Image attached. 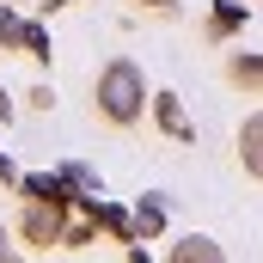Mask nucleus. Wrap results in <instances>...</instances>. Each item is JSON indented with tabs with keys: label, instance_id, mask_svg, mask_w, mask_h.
<instances>
[{
	"label": "nucleus",
	"instance_id": "nucleus-9",
	"mask_svg": "<svg viewBox=\"0 0 263 263\" xmlns=\"http://www.w3.org/2000/svg\"><path fill=\"white\" fill-rule=\"evenodd\" d=\"M239 25H245V6H233V0H227V6H214V18H208V31H214V37H233Z\"/></svg>",
	"mask_w": 263,
	"mask_h": 263
},
{
	"label": "nucleus",
	"instance_id": "nucleus-12",
	"mask_svg": "<svg viewBox=\"0 0 263 263\" xmlns=\"http://www.w3.org/2000/svg\"><path fill=\"white\" fill-rule=\"evenodd\" d=\"M6 257H12V251H6V227H0V263H6Z\"/></svg>",
	"mask_w": 263,
	"mask_h": 263
},
{
	"label": "nucleus",
	"instance_id": "nucleus-4",
	"mask_svg": "<svg viewBox=\"0 0 263 263\" xmlns=\"http://www.w3.org/2000/svg\"><path fill=\"white\" fill-rule=\"evenodd\" d=\"M239 159H245V172L263 184V110L245 117V129H239Z\"/></svg>",
	"mask_w": 263,
	"mask_h": 263
},
{
	"label": "nucleus",
	"instance_id": "nucleus-14",
	"mask_svg": "<svg viewBox=\"0 0 263 263\" xmlns=\"http://www.w3.org/2000/svg\"><path fill=\"white\" fill-rule=\"evenodd\" d=\"M18 6H31V0H18Z\"/></svg>",
	"mask_w": 263,
	"mask_h": 263
},
{
	"label": "nucleus",
	"instance_id": "nucleus-6",
	"mask_svg": "<svg viewBox=\"0 0 263 263\" xmlns=\"http://www.w3.org/2000/svg\"><path fill=\"white\" fill-rule=\"evenodd\" d=\"M227 80H233L239 92L263 98V55H233V62H227Z\"/></svg>",
	"mask_w": 263,
	"mask_h": 263
},
{
	"label": "nucleus",
	"instance_id": "nucleus-2",
	"mask_svg": "<svg viewBox=\"0 0 263 263\" xmlns=\"http://www.w3.org/2000/svg\"><path fill=\"white\" fill-rule=\"evenodd\" d=\"M62 233H67V214H62V208L25 202V239H31V245H62Z\"/></svg>",
	"mask_w": 263,
	"mask_h": 263
},
{
	"label": "nucleus",
	"instance_id": "nucleus-10",
	"mask_svg": "<svg viewBox=\"0 0 263 263\" xmlns=\"http://www.w3.org/2000/svg\"><path fill=\"white\" fill-rule=\"evenodd\" d=\"M0 184H25V178H12V159L0 153Z\"/></svg>",
	"mask_w": 263,
	"mask_h": 263
},
{
	"label": "nucleus",
	"instance_id": "nucleus-11",
	"mask_svg": "<svg viewBox=\"0 0 263 263\" xmlns=\"http://www.w3.org/2000/svg\"><path fill=\"white\" fill-rule=\"evenodd\" d=\"M141 6H153V12H172V6H178V0H141Z\"/></svg>",
	"mask_w": 263,
	"mask_h": 263
},
{
	"label": "nucleus",
	"instance_id": "nucleus-13",
	"mask_svg": "<svg viewBox=\"0 0 263 263\" xmlns=\"http://www.w3.org/2000/svg\"><path fill=\"white\" fill-rule=\"evenodd\" d=\"M129 263H147V251H141V245H135V251H129Z\"/></svg>",
	"mask_w": 263,
	"mask_h": 263
},
{
	"label": "nucleus",
	"instance_id": "nucleus-8",
	"mask_svg": "<svg viewBox=\"0 0 263 263\" xmlns=\"http://www.w3.org/2000/svg\"><path fill=\"white\" fill-rule=\"evenodd\" d=\"M159 227H165V202H159V196H141V208H135V233L153 239Z\"/></svg>",
	"mask_w": 263,
	"mask_h": 263
},
{
	"label": "nucleus",
	"instance_id": "nucleus-3",
	"mask_svg": "<svg viewBox=\"0 0 263 263\" xmlns=\"http://www.w3.org/2000/svg\"><path fill=\"white\" fill-rule=\"evenodd\" d=\"M153 117H159V129L172 135V141H196V123L184 117V104H178V92H159V98H153Z\"/></svg>",
	"mask_w": 263,
	"mask_h": 263
},
{
	"label": "nucleus",
	"instance_id": "nucleus-7",
	"mask_svg": "<svg viewBox=\"0 0 263 263\" xmlns=\"http://www.w3.org/2000/svg\"><path fill=\"white\" fill-rule=\"evenodd\" d=\"M12 43L31 55V62H49V31L43 25H31V18H18V31H12Z\"/></svg>",
	"mask_w": 263,
	"mask_h": 263
},
{
	"label": "nucleus",
	"instance_id": "nucleus-1",
	"mask_svg": "<svg viewBox=\"0 0 263 263\" xmlns=\"http://www.w3.org/2000/svg\"><path fill=\"white\" fill-rule=\"evenodd\" d=\"M92 98H98V117H104V123L135 129L141 110H147V80H141V67H135V62H110L104 73H98Z\"/></svg>",
	"mask_w": 263,
	"mask_h": 263
},
{
	"label": "nucleus",
	"instance_id": "nucleus-5",
	"mask_svg": "<svg viewBox=\"0 0 263 263\" xmlns=\"http://www.w3.org/2000/svg\"><path fill=\"white\" fill-rule=\"evenodd\" d=\"M165 263H227V251H220L214 239L190 233V239H178V245H172V257H165Z\"/></svg>",
	"mask_w": 263,
	"mask_h": 263
},
{
	"label": "nucleus",
	"instance_id": "nucleus-15",
	"mask_svg": "<svg viewBox=\"0 0 263 263\" xmlns=\"http://www.w3.org/2000/svg\"><path fill=\"white\" fill-rule=\"evenodd\" d=\"M6 263H18V257H6Z\"/></svg>",
	"mask_w": 263,
	"mask_h": 263
}]
</instances>
